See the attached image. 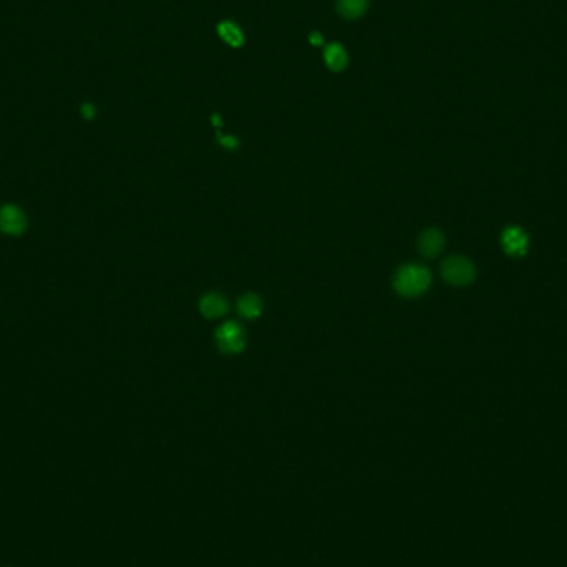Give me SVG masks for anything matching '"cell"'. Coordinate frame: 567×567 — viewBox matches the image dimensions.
<instances>
[{
	"label": "cell",
	"mask_w": 567,
	"mask_h": 567,
	"mask_svg": "<svg viewBox=\"0 0 567 567\" xmlns=\"http://www.w3.org/2000/svg\"><path fill=\"white\" fill-rule=\"evenodd\" d=\"M309 42L310 43H314V45H322L324 43V38H322V35H320L319 32H312L309 35Z\"/></svg>",
	"instance_id": "obj_13"
},
{
	"label": "cell",
	"mask_w": 567,
	"mask_h": 567,
	"mask_svg": "<svg viewBox=\"0 0 567 567\" xmlns=\"http://www.w3.org/2000/svg\"><path fill=\"white\" fill-rule=\"evenodd\" d=\"M218 35L221 37V40L233 48H239L244 45V33L238 23L233 21H224L218 23Z\"/></svg>",
	"instance_id": "obj_10"
},
{
	"label": "cell",
	"mask_w": 567,
	"mask_h": 567,
	"mask_svg": "<svg viewBox=\"0 0 567 567\" xmlns=\"http://www.w3.org/2000/svg\"><path fill=\"white\" fill-rule=\"evenodd\" d=\"M476 265L465 255H450L441 264V277L453 287H466L475 282Z\"/></svg>",
	"instance_id": "obj_2"
},
{
	"label": "cell",
	"mask_w": 567,
	"mask_h": 567,
	"mask_svg": "<svg viewBox=\"0 0 567 567\" xmlns=\"http://www.w3.org/2000/svg\"><path fill=\"white\" fill-rule=\"evenodd\" d=\"M218 141H219L221 146L226 148V150H229V151H236L241 146V143H239L238 138L229 136V135H219Z\"/></svg>",
	"instance_id": "obj_12"
},
{
	"label": "cell",
	"mask_w": 567,
	"mask_h": 567,
	"mask_svg": "<svg viewBox=\"0 0 567 567\" xmlns=\"http://www.w3.org/2000/svg\"><path fill=\"white\" fill-rule=\"evenodd\" d=\"M216 343L226 355H238L246 348V332L238 322H226L216 330Z\"/></svg>",
	"instance_id": "obj_3"
},
{
	"label": "cell",
	"mask_w": 567,
	"mask_h": 567,
	"mask_svg": "<svg viewBox=\"0 0 567 567\" xmlns=\"http://www.w3.org/2000/svg\"><path fill=\"white\" fill-rule=\"evenodd\" d=\"M368 0H337V12L343 18L353 21L367 12Z\"/></svg>",
	"instance_id": "obj_11"
},
{
	"label": "cell",
	"mask_w": 567,
	"mask_h": 567,
	"mask_svg": "<svg viewBox=\"0 0 567 567\" xmlns=\"http://www.w3.org/2000/svg\"><path fill=\"white\" fill-rule=\"evenodd\" d=\"M445 234L436 228H428L418 238V253L425 259H435L445 249Z\"/></svg>",
	"instance_id": "obj_6"
},
{
	"label": "cell",
	"mask_w": 567,
	"mask_h": 567,
	"mask_svg": "<svg viewBox=\"0 0 567 567\" xmlns=\"http://www.w3.org/2000/svg\"><path fill=\"white\" fill-rule=\"evenodd\" d=\"M229 302L221 292H208L199 300V312L206 319H221L228 314Z\"/></svg>",
	"instance_id": "obj_7"
},
{
	"label": "cell",
	"mask_w": 567,
	"mask_h": 567,
	"mask_svg": "<svg viewBox=\"0 0 567 567\" xmlns=\"http://www.w3.org/2000/svg\"><path fill=\"white\" fill-rule=\"evenodd\" d=\"M213 123H214V126H221V118H219V115H213Z\"/></svg>",
	"instance_id": "obj_15"
},
{
	"label": "cell",
	"mask_w": 567,
	"mask_h": 567,
	"mask_svg": "<svg viewBox=\"0 0 567 567\" xmlns=\"http://www.w3.org/2000/svg\"><path fill=\"white\" fill-rule=\"evenodd\" d=\"M501 246L507 255L522 258L529 249V238L517 226H510L501 233Z\"/></svg>",
	"instance_id": "obj_5"
},
{
	"label": "cell",
	"mask_w": 567,
	"mask_h": 567,
	"mask_svg": "<svg viewBox=\"0 0 567 567\" xmlns=\"http://www.w3.org/2000/svg\"><path fill=\"white\" fill-rule=\"evenodd\" d=\"M236 309H238V314L241 317L246 320H254L259 319L263 315L264 310V302L260 299V295L254 292H246L241 295L236 302Z\"/></svg>",
	"instance_id": "obj_8"
},
{
	"label": "cell",
	"mask_w": 567,
	"mask_h": 567,
	"mask_svg": "<svg viewBox=\"0 0 567 567\" xmlns=\"http://www.w3.org/2000/svg\"><path fill=\"white\" fill-rule=\"evenodd\" d=\"M324 60L325 65H327L332 72H342L348 63L347 50H345V48L337 42L329 43L324 50Z\"/></svg>",
	"instance_id": "obj_9"
},
{
	"label": "cell",
	"mask_w": 567,
	"mask_h": 567,
	"mask_svg": "<svg viewBox=\"0 0 567 567\" xmlns=\"http://www.w3.org/2000/svg\"><path fill=\"white\" fill-rule=\"evenodd\" d=\"M27 229V216L16 204L0 206V233L6 236H21Z\"/></svg>",
	"instance_id": "obj_4"
},
{
	"label": "cell",
	"mask_w": 567,
	"mask_h": 567,
	"mask_svg": "<svg viewBox=\"0 0 567 567\" xmlns=\"http://www.w3.org/2000/svg\"><path fill=\"white\" fill-rule=\"evenodd\" d=\"M431 273L422 264H405L393 275V289L405 299L420 297L430 289Z\"/></svg>",
	"instance_id": "obj_1"
},
{
	"label": "cell",
	"mask_w": 567,
	"mask_h": 567,
	"mask_svg": "<svg viewBox=\"0 0 567 567\" xmlns=\"http://www.w3.org/2000/svg\"><path fill=\"white\" fill-rule=\"evenodd\" d=\"M82 113L85 118H93V115H95V108H93L92 105H85L82 108Z\"/></svg>",
	"instance_id": "obj_14"
}]
</instances>
